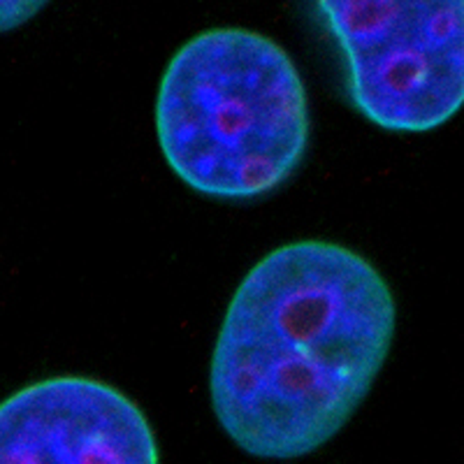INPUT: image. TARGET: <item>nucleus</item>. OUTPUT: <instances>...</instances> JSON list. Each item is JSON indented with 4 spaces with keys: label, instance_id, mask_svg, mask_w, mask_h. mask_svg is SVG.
Returning a JSON list of instances; mask_svg holds the SVG:
<instances>
[{
    "label": "nucleus",
    "instance_id": "39448f33",
    "mask_svg": "<svg viewBox=\"0 0 464 464\" xmlns=\"http://www.w3.org/2000/svg\"><path fill=\"white\" fill-rule=\"evenodd\" d=\"M49 0H0V35L35 19Z\"/></svg>",
    "mask_w": 464,
    "mask_h": 464
},
{
    "label": "nucleus",
    "instance_id": "f257e3e1",
    "mask_svg": "<svg viewBox=\"0 0 464 464\" xmlns=\"http://www.w3.org/2000/svg\"><path fill=\"white\" fill-rule=\"evenodd\" d=\"M397 304L362 256L302 239L235 290L209 364L214 416L254 458L295 459L342 432L391 353Z\"/></svg>",
    "mask_w": 464,
    "mask_h": 464
},
{
    "label": "nucleus",
    "instance_id": "f03ea898",
    "mask_svg": "<svg viewBox=\"0 0 464 464\" xmlns=\"http://www.w3.org/2000/svg\"><path fill=\"white\" fill-rule=\"evenodd\" d=\"M160 151L188 188L221 202L275 193L309 149L302 74L272 37L198 33L169 58L156 98Z\"/></svg>",
    "mask_w": 464,
    "mask_h": 464
},
{
    "label": "nucleus",
    "instance_id": "7ed1b4c3",
    "mask_svg": "<svg viewBox=\"0 0 464 464\" xmlns=\"http://www.w3.org/2000/svg\"><path fill=\"white\" fill-rule=\"evenodd\" d=\"M360 116L430 132L464 107V0H306Z\"/></svg>",
    "mask_w": 464,
    "mask_h": 464
},
{
    "label": "nucleus",
    "instance_id": "20e7f679",
    "mask_svg": "<svg viewBox=\"0 0 464 464\" xmlns=\"http://www.w3.org/2000/svg\"><path fill=\"white\" fill-rule=\"evenodd\" d=\"M159 458L142 409L102 381L56 376L0 404V464H151Z\"/></svg>",
    "mask_w": 464,
    "mask_h": 464
}]
</instances>
